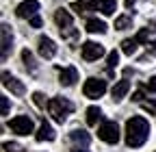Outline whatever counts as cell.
Here are the masks:
<instances>
[{"instance_id": "obj_2", "label": "cell", "mask_w": 156, "mask_h": 152, "mask_svg": "<svg viewBox=\"0 0 156 152\" xmlns=\"http://www.w3.org/2000/svg\"><path fill=\"white\" fill-rule=\"evenodd\" d=\"M74 102L72 100H67V98H61V96H54V98H50V102H48V113L52 115V120L56 122V124H63L65 120H67V115H72L74 113Z\"/></svg>"}, {"instance_id": "obj_4", "label": "cell", "mask_w": 156, "mask_h": 152, "mask_svg": "<svg viewBox=\"0 0 156 152\" xmlns=\"http://www.w3.org/2000/svg\"><path fill=\"white\" fill-rule=\"evenodd\" d=\"M9 128L15 132V135H22V137L35 132V124H33V120H30L28 115H15V118L9 122Z\"/></svg>"}, {"instance_id": "obj_21", "label": "cell", "mask_w": 156, "mask_h": 152, "mask_svg": "<svg viewBox=\"0 0 156 152\" xmlns=\"http://www.w3.org/2000/svg\"><path fill=\"white\" fill-rule=\"evenodd\" d=\"M117 63H119V52H117V50H111V52H108V56H106V70H108V76H113V74H115Z\"/></svg>"}, {"instance_id": "obj_17", "label": "cell", "mask_w": 156, "mask_h": 152, "mask_svg": "<svg viewBox=\"0 0 156 152\" xmlns=\"http://www.w3.org/2000/svg\"><path fill=\"white\" fill-rule=\"evenodd\" d=\"M87 33H91V35H104L106 33V22L104 20H98V17H91V20H87Z\"/></svg>"}, {"instance_id": "obj_33", "label": "cell", "mask_w": 156, "mask_h": 152, "mask_svg": "<svg viewBox=\"0 0 156 152\" xmlns=\"http://www.w3.org/2000/svg\"><path fill=\"white\" fill-rule=\"evenodd\" d=\"M132 100H134V102H141V100H143V89L134 91V93H132Z\"/></svg>"}, {"instance_id": "obj_11", "label": "cell", "mask_w": 156, "mask_h": 152, "mask_svg": "<svg viewBox=\"0 0 156 152\" xmlns=\"http://www.w3.org/2000/svg\"><path fill=\"white\" fill-rule=\"evenodd\" d=\"M11 50H13V33L9 24H2V61L9 59Z\"/></svg>"}, {"instance_id": "obj_23", "label": "cell", "mask_w": 156, "mask_h": 152, "mask_svg": "<svg viewBox=\"0 0 156 152\" xmlns=\"http://www.w3.org/2000/svg\"><path fill=\"white\" fill-rule=\"evenodd\" d=\"M136 48H139V42H136L134 37H132V39H124V42H122V52L128 54V56H132V54L136 52Z\"/></svg>"}, {"instance_id": "obj_20", "label": "cell", "mask_w": 156, "mask_h": 152, "mask_svg": "<svg viewBox=\"0 0 156 152\" xmlns=\"http://www.w3.org/2000/svg\"><path fill=\"white\" fill-rule=\"evenodd\" d=\"M100 120H102L100 107H89V109H87V124H89V126H95Z\"/></svg>"}, {"instance_id": "obj_12", "label": "cell", "mask_w": 156, "mask_h": 152, "mask_svg": "<svg viewBox=\"0 0 156 152\" xmlns=\"http://www.w3.org/2000/svg\"><path fill=\"white\" fill-rule=\"evenodd\" d=\"M128 91H130V81L122 78V81H117V83L113 85L111 96H113V100H115V102H119V100H124V98H126V93H128Z\"/></svg>"}, {"instance_id": "obj_32", "label": "cell", "mask_w": 156, "mask_h": 152, "mask_svg": "<svg viewBox=\"0 0 156 152\" xmlns=\"http://www.w3.org/2000/svg\"><path fill=\"white\" fill-rule=\"evenodd\" d=\"M145 48H147V54H152V56H156V42H150V44H147Z\"/></svg>"}, {"instance_id": "obj_16", "label": "cell", "mask_w": 156, "mask_h": 152, "mask_svg": "<svg viewBox=\"0 0 156 152\" xmlns=\"http://www.w3.org/2000/svg\"><path fill=\"white\" fill-rule=\"evenodd\" d=\"M69 139H72L74 146H83V148H87L91 143V135L87 130H72L69 132Z\"/></svg>"}, {"instance_id": "obj_13", "label": "cell", "mask_w": 156, "mask_h": 152, "mask_svg": "<svg viewBox=\"0 0 156 152\" xmlns=\"http://www.w3.org/2000/svg\"><path fill=\"white\" fill-rule=\"evenodd\" d=\"M72 11H76L78 15H89L91 11H98V2L95 0H76L72 5Z\"/></svg>"}, {"instance_id": "obj_3", "label": "cell", "mask_w": 156, "mask_h": 152, "mask_svg": "<svg viewBox=\"0 0 156 152\" xmlns=\"http://www.w3.org/2000/svg\"><path fill=\"white\" fill-rule=\"evenodd\" d=\"M83 93L89 100L102 98L106 93V81H102V78H87L85 85H83Z\"/></svg>"}, {"instance_id": "obj_37", "label": "cell", "mask_w": 156, "mask_h": 152, "mask_svg": "<svg viewBox=\"0 0 156 152\" xmlns=\"http://www.w3.org/2000/svg\"><path fill=\"white\" fill-rule=\"evenodd\" d=\"M154 152H156V150H154Z\"/></svg>"}, {"instance_id": "obj_14", "label": "cell", "mask_w": 156, "mask_h": 152, "mask_svg": "<svg viewBox=\"0 0 156 152\" xmlns=\"http://www.w3.org/2000/svg\"><path fill=\"white\" fill-rule=\"evenodd\" d=\"M54 22H56L58 31H61V28L74 26V17H72V13H69L67 9H56V13H54Z\"/></svg>"}, {"instance_id": "obj_9", "label": "cell", "mask_w": 156, "mask_h": 152, "mask_svg": "<svg viewBox=\"0 0 156 152\" xmlns=\"http://www.w3.org/2000/svg\"><path fill=\"white\" fill-rule=\"evenodd\" d=\"M39 11V0H24V2H20L15 7V15L26 20V17H33L35 13Z\"/></svg>"}, {"instance_id": "obj_7", "label": "cell", "mask_w": 156, "mask_h": 152, "mask_svg": "<svg viewBox=\"0 0 156 152\" xmlns=\"http://www.w3.org/2000/svg\"><path fill=\"white\" fill-rule=\"evenodd\" d=\"M104 46L102 44H95V42H85L83 48H80V54L85 61H98L100 56H104Z\"/></svg>"}, {"instance_id": "obj_19", "label": "cell", "mask_w": 156, "mask_h": 152, "mask_svg": "<svg viewBox=\"0 0 156 152\" xmlns=\"http://www.w3.org/2000/svg\"><path fill=\"white\" fill-rule=\"evenodd\" d=\"M22 61H24V65H26V70L35 76L37 74V65H35V56H33V52L26 48V50H22Z\"/></svg>"}, {"instance_id": "obj_26", "label": "cell", "mask_w": 156, "mask_h": 152, "mask_svg": "<svg viewBox=\"0 0 156 152\" xmlns=\"http://www.w3.org/2000/svg\"><path fill=\"white\" fill-rule=\"evenodd\" d=\"M150 33H152L150 28H141L139 33L134 35V39L139 42V44H145V46H147V44H150Z\"/></svg>"}, {"instance_id": "obj_24", "label": "cell", "mask_w": 156, "mask_h": 152, "mask_svg": "<svg viewBox=\"0 0 156 152\" xmlns=\"http://www.w3.org/2000/svg\"><path fill=\"white\" fill-rule=\"evenodd\" d=\"M115 28L117 31L132 28V15H119V17H115Z\"/></svg>"}, {"instance_id": "obj_35", "label": "cell", "mask_w": 156, "mask_h": 152, "mask_svg": "<svg viewBox=\"0 0 156 152\" xmlns=\"http://www.w3.org/2000/svg\"><path fill=\"white\" fill-rule=\"evenodd\" d=\"M134 2H136V0H124V5H126V9H132V7H134Z\"/></svg>"}, {"instance_id": "obj_36", "label": "cell", "mask_w": 156, "mask_h": 152, "mask_svg": "<svg viewBox=\"0 0 156 152\" xmlns=\"http://www.w3.org/2000/svg\"><path fill=\"white\" fill-rule=\"evenodd\" d=\"M147 28H150V31H152V33H156V20H152V22H150V24H147Z\"/></svg>"}, {"instance_id": "obj_34", "label": "cell", "mask_w": 156, "mask_h": 152, "mask_svg": "<svg viewBox=\"0 0 156 152\" xmlns=\"http://www.w3.org/2000/svg\"><path fill=\"white\" fill-rule=\"evenodd\" d=\"M72 152H89V150L83 148V146H72Z\"/></svg>"}, {"instance_id": "obj_29", "label": "cell", "mask_w": 156, "mask_h": 152, "mask_svg": "<svg viewBox=\"0 0 156 152\" xmlns=\"http://www.w3.org/2000/svg\"><path fill=\"white\" fill-rule=\"evenodd\" d=\"M143 109L150 113V115H156V100H150V102H143Z\"/></svg>"}, {"instance_id": "obj_22", "label": "cell", "mask_w": 156, "mask_h": 152, "mask_svg": "<svg viewBox=\"0 0 156 152\" xmlns=\"http://www.w3.org/2000/svg\"><path fill=\"white\" fill-rule=\"evenodd\" d=\"M61 37H63L65 42H69V44H76L78 37H80V33H78V28L69 26V28H61Z\"/></svg>"}, {"instance_id": "obj_18", "label": "cell", "mask_w": 156, "mask_h": 152, "mask_svg": "<svg viewBox=\"0 0 156 152\" xmlns=\"http://www.w3.org/2000/svg\"><path fill=\"white\" fill-rule=\"evenodd\" d=\"M117 9V0H98V11H102L104 15H113Z\"/></svg>"}, {"instance_id": "obj_27", "label": "cell", "mask_w": 156, "mask_h": 152, "mask_svg": "<svg viewBox=\"0 0 156 152\" xmlns=\"http://www.w3.org/2000/svg\"><path fill=\"white\" fill-rule=\"evenodd\" d=\"M9 109H11L9 98L7 96H0V113H2V115H9Z\"/></svg>"}, {"instance_id": "obj_8", "label": "cell", "mask_w": 156, "mask_h": 152, "mask_svg": "<svg viewBox=\"0 0 156 152\" xmlns=\"http://www.w3.org/2000/svg\"><path fill=\"white\" fill-rule=\"evenodd\" d=\"M2 85H5L11 93H15V96H24V93H26L24 83H22V81H17L15 76H11L9 72H2Z\"/></svg>"}, {"instance_id": "obj_1", "label": "cell", "mask_w": 156, "mask_h": 152, "mask_svg": "<svg viewBox=\"0 0 156 152\" xmlns=\"http://www.w3.org/2000/svg\"><path fill=\"white\" fill-rule=\"evenodd\" d=\"M150 137V122L143 115H132L126 122V146L141 148Z\"/></svg>"}, {"instance_id": "obj_15", "label": "cell", "mask_w": 156, "mask_h": 152, "mask_svg": "<svg viewBox=\"0 0 156 152\" xmlns=\"http://www.w3.org/2000/svg\"><path fill=\"white\" fill-rule=\"evenodd\" d=\"M54 137H56L54 128H52L46 120H41V126H39V130L35 132V139H37V141H54Z\"/></svg>"}, {"instance_id": "obj_30", "label": "cell", "mask_w": 156, "mask_h": 152, "mask_svg": "<svg viewBox=\"0 0 156 152\" xmlns=\"http://www.w3.org/2000/svg\"><path fill=\"white\" fill-rule=\"evenodd\" d=\"M28 22H30V26H33V28H41V17H39L37 13H35L33 17H28Z\"/></svg>"}, {"instance_id": "obj_10", "label": "cell", "mask_w": 156, "mask_h": 152, "mask_svg": "<svg viewBox=\"0 0 156 152\" xmlns=\"http://www.w3.org/2000/svg\"><path fill=\"white\" fill-rule=\"evenodd\" d=\"M76 81H78V70L74 65H67V67L58 70V83H61L63 87H72Z\"/></svg>"}, {"instance_id": "obj_5", "label": "cell", "mask_w": 156, "mask_h": 152, "mask_svg": "<svg viewBox=\"0 0 156 152\" xmlns=\"http://www.w3.org/2000/svg\"><path fill=\"white\" fill-rule=\"evenodd\" d=\"M98 137L106 143H117L119 141V126H117V122H111V120L102 122L100 128H98Z\"/></svg>"}, {"instance_id": "obj_28", "label": "cell", "mask_w": 156, "mask_h": 152, "mask_svg": "<svg viewBox=\"0 0 156 152\" xmlns=\"http://www.w3.org/2000/svg\"><path fill=\"white\" fill-rule=\"evenodd\" d=\"M2 148H5V152H26L22 146H20V143H9V141H7Z\"/></svg>"}, {"instance_id": "obj_31", "label": "cell", "mask_w": 156, "mask_h": 152, "mask_svg": "<svg viewBox=\"0 0 156 152\" xmlns=\"http://www.w3.org/2000/svg\"><path fill=\"white\" fill-rule=\"evenodd\" d=\"M145 89H147L150 93H156V76H152V78L145 83Z\"/></svg>"}, {"instance_id": "obj_25", "label": "cell", "mask_w": 156, "mask_h": 152, "mask_svg": "<svg viewBox=\"0 0 156 152\" xmlns=\"http://www.w3.org/2000/svg\"><path fill=\"white\" fill-rule=\"evenodd\" d=\"M33 102H35V107H37V109H46L50 100H46V96H44L41 91H35V93H33Z\"/></svg>"}, {"instance_id": "obj_6", "label": "cell", "mask_w": 156, "mask_h": 152, "mask_svg": "<svg viewBox=\"0 0 156 152\" xmlns=\"http://www.w3.org/2000/svg\"><path fill=\"white\" fill-rule=\"evenodd\" d=\"M37 52H39L41 59L50 61V59H54V54H56V44L50 39L48 35H41V37L37 39Z\"/></svg>"}]
</instances>
